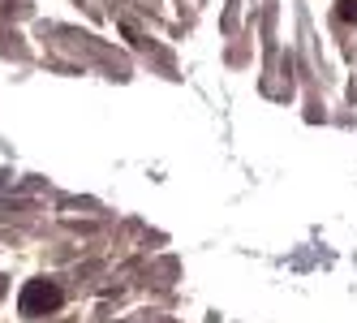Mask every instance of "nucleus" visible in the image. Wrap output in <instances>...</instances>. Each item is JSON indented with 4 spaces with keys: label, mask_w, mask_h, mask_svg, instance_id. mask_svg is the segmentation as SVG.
<instances>
[{
    "label": "nucleus",
    "mask_w": 357,
    "mask_h": 323,
    "mask_svg": "<svg viewBox=\"0 0 357 323\" xmlns=\"http://www.w3.org/2000/svg\"><path fill=\"white\" fill-rule=\"evenodd\" d=\"M61 289L52 285V280H26L22 285V293H17V310L26 315V319H39V315H52V310H61Z\"/></svg>",
    "instance_id": "obj_1"
},
{
    "label": "nucleus",
    "mask_w": 357,
    "mask_h": 323,
    "mask_svg": "<svg viewBox=\"0 0 357 323\" xmlns=\"http://www.w3.org/2000/svg\"><path fill=\"white\" fill-rule=\"evenodd\" d=\"M336 13H340V22L357 27V0H336Z\"/></svg>",
    "instance_id": "obj_2"
},
{
    "label": "nucleus",
    "mask_w": 357,
    "mask_h": 323,
    "mask_svg": "<svg viewBox=\"0 0 357 323\" xmlns=\"http://www.w3.org/2000/svg\"><path fill=\"white\" fill-rule=\"evenodd\" d=\"M9 293V276H0V297H5Z\"/></svg>",
    "instance_id": "obj_3"
}]
</instances>
